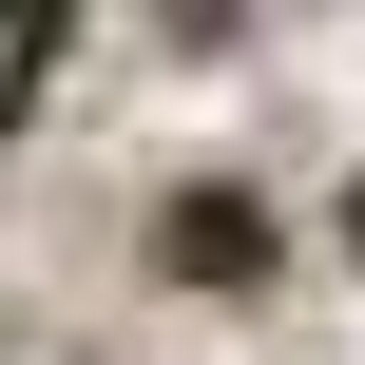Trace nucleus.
<instances>
[{
	"label": "nucleus",
	"mask_w": 365,
	"mask_h": 365,
	"mask_svg": "<svg viewBox=\"0 0 365 365\" xmlns=\"http://www.w3.org/2000/svg\"><path fill=\"white\" fill-rule=\"evenodd\" d=\"M154 269H173V289H269V212H250V192H173Z\"/></svg>",
	"instance_id": "1"
},
{
	"label": "nucleus",
	"mask_w": 365,
	"mask_h": 365,
	"mask_svg": "<svg viewBox=\"0 0 365 365\" xmlns=\"http://www.w3.org/2000/svg\"><path fill=\"white\" fill-rule=\"evenodd\" d=\"M346 250H365V173H346Z\"/></svg>",
	"instance_id": "3"
},
{
	"label": "nucleus",
	"mask_w": 365,
	"mask_h": 365,
	"mask_svg": "<svg viewBox=\"0 0 365 365\" xmlns=\"http://www.w3.org/2000/svg\"><path fill=\"white\" fill-rule=\"evenodd\" d=\"M58 38H77V0H0V115L38 96V58H58Z\"/></svg>",
	"instance_id": "2"
}]
</instances>
